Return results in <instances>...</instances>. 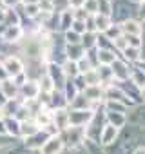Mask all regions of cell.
Instances as JSON below:
<instances>
[{
	"instance_id": "6da1fadb",
	"label": "cell",
	"mask_w": 145,
	"mask_h": 154,
	"mask_svg": "<svg viewBox=\"0 0 145 154\" xmlns=\"http://www.w3.org/2000/svg\"><path fill=\"white\" fill-rule=\"evenodd\" d=\"M58 134H60L63 145H67L69 149H76V147L84 145V141H85V131L82 127H71L69 125L63 131H60Z\"/></svg>"
},
{
	"instance_id": "7a4b0ae2",
	"label": "cell",
	"mask_w": 145,
	"mask_h": 154,
	"mask_svg": "<svg viewBox=\"0 0 145 154\" xmlns=\"http://www.w3.org/2000/svg\"><path fill=\"white\" fill-rule=\"evenodd\" d=\"M94 111L93 109H85V111H67V120L71 127H82L85 129L87 123L93 120Z\"/></svg>"
},
{
	"instance_id": "3957f363",
	"label": "cell",
	"mask_w": 145,
	"mask_h": 154,
	"mask_svg": "<svg viewBox=\"0 0 145 154\" xmlns=\"http://www.w3.org/2000/svg\"><path fill=\"white\" fill-rule=\"evenodd\" d=\"M131 65L122 60V58H116L111 65V71H113V76H114V82H125L129 80V76H131Z\"/></svg>"
},
{
	"instance_id": "277c9868",
	"label": "cell",
	"mask_w": 145,
	"mask_h": 154,
	"mask_svg": "<svg viewBox=\"0 0 145 154\" xmlns=\"http://www.w3.org/2000/svg\"><path fill=\"white\" fill-rule=\"evenodd\" d=\"M120 132H122V129H116V127L105 123L103 129H102V132H100V140H98V143H100L103 149H107V147H111V145L118 140Z\"/></svg>"
},
{
	"instance_id": "5b68a950",
	"label": "cell",
	"mask_w": 145,
	"mask_h": 154,
	"mask_svg": "<svg viewBox=\"0 0 145 154\" xmlns=\"http://www.w3.org/2000/svg\"><path fill=\"white\" fill-rule=\"evenodd\" d=\"M63 147H65V145H63L60 134H54V136H49V138H47V141L42 145L40 152H42V154H60V152L63 150Z\"/></svg>"
},
{
	"instance_id": "8992f818",
	"label": "cell",
	"mask_w": 145,
	"mask_h": 154,
	"mask_svg": "<svg viewBox=\"0 0 145 154\" xmlns=\"http://www.w3.org/2000/svg\"><path fill=\"white\" fill-rule=\"evenodd\" d=\"M4 69H6V72H8V76H18V74H22L24 72V63H22V60L18 58V56H8L6 60H4Z\"/></svg>"
},
{
	"instance_id": "52a82bcc",
	"label": "cell",
	"mask_w": 145,
	"mask_h": 154,
	"mask_svg": "<svg viewBox=\"0 0 145 154\" xmlns=\"http://www.w3.org/2000/svg\"><path fill=\"white\" fill-rule=\"evenodd\" d=\"M127 123L140 127V129H145V102H141L138 107H134V111L127 116Z\"/></svg>"
},
{
	"instance_id": "ba28073f",
	"label": "cell",
	"mask_w": 145,
	"mask_h": 154,
	"mask_svg": "<svg viewBox=\"0 0 145 154\" xmlns=\"http://www.w3.org/2000/svg\"><path fill=\"white\" fill-rule=\"evenodd\" d=\"M120 29H122V35H125V36H140L141 35V22L136 18H129V20L120 24Z\"/></svg>"
},
{
	"instance_id": "9c48e42d",
	"label": "cell",
	"mask_w": 145,
	"mask_h": 154,
	"mask_svg": "<svg viewBox=\"0 0 145 154\" xmlns=\"http://www.w3.org/2000/svg\"><path fill=\"white\" fill-rule=\"evenodd\" d=\"M20 93H22V98L31 102V100H36V96L40 94V85L36 80H27L22 87H20Z\"/></svg>"
},
{
	"instance_id": "30bf717a",
	"label": "cell",
	"mask_w": 145,
	"mask_h": 154,
	"mask_svg": "<svg viewBox=\"0 0 145 154\" xmlns=\"http://www.w3.org/2000/svg\"><path fill=\"white\" fill-rule=\"evenodd\" d=\"M82 94L91 102V103H103V87L102 85H91L82 91Z\"/></svg>"
},
{
	"instance_id": "8fae6325",
	"label": "cell",
	"mask_w": 145,
	"mask_h": 154,
	"mask_svg": "<svg viewBox=\"0 0 145 154\" xmlns=\"http://www.w3.org/2000/svg\"><path fill=\"white\" fill-rule=\"evenodd\" d=\"M93 24H94L96 33H98V35H103V33L113 26V20H111V17H107V15L96 13V15H93Z\"/></svg>"
},
{
	"instance_id": "7c38bea8",
	"label": "cell",
	"mask_w": 145,
	"mask_h": 154,
	"mask_svg": "<svg viewBox=\"0 0 145 154\" xmlns=\"http://www.w3.org/2000/svg\"><path fill=\"white\" fill-rule=\"evenodd\" d=\"M0 93H2L4 100H15V94L18 93V85L13 82V80H4L0 82Z\"/></svg>"
},
{
	"instance_id": "4fadbf2b",
	"label": "cell",
	"mask_w": 145,
	"mask_h": 154,
	"mask_svg": "<svg viewBox=\"0 0 145 154\" xmlns=\"http://www.w3.org/2000/svg\"><path fill=\"white\" fill-rule=\"evenodd\" d=\"M105 123H109L116 129H122L127 123V114L125 112H107L105 111Z\"/></svg>"
},
{
	"instance_id": "5bb4252c",
	"label": "cell",
	"mask_w": 145,
	"mask_h": 154,
	"mask_svg": "<svg viewBox=\"0 0 145 154\" xmlns=\"http://www.w3.org/2000/svg\"><path fill=\"white\" fill-rule=\"evenodd\" d=\"M65 58L69 60V62H78L80 58H84L85 56V49L82 47V44H75V45H67L65 47Z\"/></svg>"
},
{
	"instance_id": "9a60e30c",
	"label": "cell",
	"mask_w": 145,
	"mask_h": 154,
	"mask_svg": "<svg viewBox=\"0 0 145 154\" xmlns=\"http://www.w3.org/2000/svg\"><path fill=\"white\" fill-rule=\"evenodd\" d=\"M47 138H49V134H47V132H44V131L40 129L36 134H33V136L26 138V140H27V141H26V145H27L29 149H42V145L47 141Z\"/></svg>"
},
{
	"instance_id": "2e32d148",
	"label": "cell",
	"mask_w": 145,
	"mask_h": 154,
	"mask_svg": "<svg viewBox=\"0 0 145 154\" xmlns=\"http://www.w3.org/2000/svg\"><path fill=\"white\" fill-rule=\"evenodd\" d=\"M118 58L116 51H107V49H96V60L98 65H113V62Z\"/></svg>"
},
{
	"instance_id": "e0dca14e",
	"label": "cell",
	"mask_w": 145,
	"mask_h": 154,
	"mask_svg": "<svg viewBox=\"0 0 145 154\" xmlns=\"http://www.w3.org/2000/svg\"><path fill=\"white\" fill-rule=\"evenodd\" d=\"M129 80L141 91L143 89V85H145V72L138 67V65H134L132 69H131V76H129Z\"/></svg>"
},
{
	"instance_id": "ac0fdd59",
	"label": "cell",
	"mask_w": 145,
	"mask_h": 154,
	"mask_svg": "<svg viewBox=\"0 0 145 154\" xmlns=\"http://www.w3.org/2000/svg\"><path fill=\"white\" fill-rule=\"evenodd\" d=\"M38 131H40V129H38V125L35 123V120H26V122H20V136L29 138V136L36 134Z\"/></svg>"
},
{
	"instance_id": "d6986e66",
	"label": "cell",
	"mask_w": 145,
	"mask_h": 154,
	"mask_svg": "<svg viewBox=\"0 0 145 154\" xmlns=\"http://www.w3.org/2000/svg\"><path fill=\"white\" fill-rule=\"evenodd\" d=\"M80 76H82V80H84L85 87H91V85H100V78H98L96 67H94V69H91V71H87V72H84V74H80Z\"/></svg>"
},
{
	"instance_id": "ffe728a7",
	"label": "cell",
	"mask_w": 145,
	"mask_h": 154,
	"mask_svg": "<svg viewBox=\"0 0 145 154\" xmlns=\"http://www.w3.org/2000/svg\"><path fill=\"white\" fill-rule=\"evenodd\" d=\"M122 54H123V58H122V60H125L127 63H132V62H134V63H138V62L141 60L140 49H136V47H127Z\"/></svg>"
},
{
	"instance_id": "44dd1931",
	"label": "cell",
	"mask_w": 145,
	"mask_h": 154,
	"mask_svg": "<svg viewBox=\"0 0 145 154\" xmlns=\"http://www.w3.org/2000/svg\"><path fill=\"white\" fill-rule=\"evenodd\" d=\"M96 36H98V33H84L82 35V47L85 49V53L96 47Z\"/></svg>"
},
{
	"instance_id": "7402d4cb",
	"label": "cell",
	"mask_w": 145,
	"mask_h": 154,
	"mask_svg": "<svg viewBox=\"0 0 145 154\" xmlns=\"http://www.w3.org/2000/svg\"><path fill=\"white\" fill-rule=\"evenodd\" d=\"M103 109L107 112H127V105L122 102H113V100H105L103 102Z\"/></svg>"
},
{
	"instance_id": "603a6c76",
	"label": "cell",
	"mask_w": 145,
	"mask_h": 154,
	"mask_svg": "<svg viewBox=\"0 0 145 154\" xmlns=\"http://www.w3.org/2000/svg\"><path fill=\"white\" fill-rule=\"evenodd\" d=\"M113 11V0H96V13L111 17Z\"/></svg>"
},
{
	"instance_id": "cb8c5ba5",
	"label": "cell",
	"mask_w": 145,
	"mask_h": 154,
	"mask_svg": "<svg viewBox=\"0 0 145 154\" xmlns=\"http://www.w3.org/2000/svg\"><path fill=\"white\" fill-rule=\"evenodd\" d=\"M60 26H62L63 31H69V29H71V26H72V15H71V9L60 13Z\"/></svg>"
},
{
	"instance_id": "d4e9b609",
	"label": "cell",
	"mask_w": 145,
	"mask_h": 154,
	"mask_svg": "<svg viewBox=\"0 0 145 154\" xmlns=\"http://www.w3.org/2000/svg\"><path fill=\"white\" fill-rule=\"evenodd\" d=\"M65 42L67 45H75V44H82V35L75 33V31H65Z\"/></svg>"
},
{
	"instance_id": "484cf974",
	"label": "cell",
	"mask_w": 145,
	"mask_h": 154,
	"mask_svg": "<svg viewBox=\"0 0 145 154\" xmlns=\"http://www.w3.org/2000/svg\"><path fill=\"white\" fill-rule=\"evenodd\" d=\"M103 35H105V36H107L111 42H114L118 36H122V29H120V24H116V26L113 24V26H111V27H109V29H107Z\"/></svg>"
},
{
	"instance_id": "4316f807",
	"label": "cell",
	"mask_w": 145,
	"mask_h": 154,
	"mask_svg": "<svg viewBox=\"0 0 145 154\" xmlns=\"http://www.w3.org/2000/svg\"><path fill=\"white\" fill-rule=\"evenodd\" d=\"M71 31H75V33H78V35H84V33H85V22H80V20H72Z\"/></svg>"
},
{
	"instance_id": "83f0119b",
	"label": "cell",
	"mask_w": 145,
	"mask_h": 154,
	"mask_svg": "<svg viewBox=\"0 0 145 154\" xmlns=\"http://www.w3.org/2000/svg\"><path fill=\"white\" fill-rule=\"evenodd\" d=\"M67 2H69V8H72V9H80V8H84L85 0H67Z\"/></svg>"
},
{
	"instance_id": "f1b7e54d",
	"label": "cell",
	"mask_w": 145,
	"mask_h": 154,
	"mask_svg": "<svg viewBox=\"0 0 145 154\" xmlns=\"http://www.w3.org/2000/svg\"><path fill=\"white\" fill-rule=\"evenodd\" d=\"M136 13H138V17H140V18H143V20H145V2L138 4V9H136Z\"/></svg>"
},
{
	"instance_id": "f546056e",
	"label": "cell",
	"mask_w": 145,
	"mask_h": 154,
	"mask_svg": "<svg viewBox=\"0 0 145 154\" xmlns=\"http://www.w3.org/2000/svg\"><path fill=\"white\" fill-rule=\"evenodd\" d=\"M0 2H2L6 8H13V6H17L20 2V0H0Z\"/></svg>"
},
{
	"instance_id": "4dcf8cb0",
	"label": "cell",
	"mask_w": 145,
	"mask_h": 154,
	"mask_svg": "<svg viewBox=\"0 0 145 154\" xmlns=\"http://www.w3.org/2000/svg\"><path fill=\"white\" fill-rule=\"evenodd\" d=\"M132 154H145V145H140L132 150Z\"/></svg>"
},
{
	"instance_id": "1f68e13d",
	"label": "cell",
	"mask_w": 145,
	"mask_h": 154,
	"mask_svg": "<svg viewBox=\"0 0 145 154\" xmlns=\"http://www.w3.org/2000/svg\"><path fill=\"white\" fill-rule=\"evenodd\" d=\"M141 100H145V85H143V89H141Z\"/></svg>"
},
{
	"instance_id": "d6a6232c",
	"label": "cell",
	"mask_w": 145,
	"mask_h": 154,
	"mask_svg": "<svg viewBox=\"0 0 145 154\" xmlns=\"http://www.w3.org/2000/svg\"><path fill=\"white\" fill-rule=\"evenodd\" d=\"M132 2H140L141 4V2H145V0H132Z\"/></svg>"
}]
</instances>
